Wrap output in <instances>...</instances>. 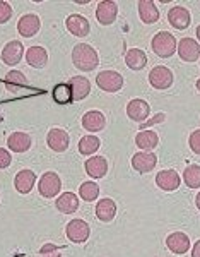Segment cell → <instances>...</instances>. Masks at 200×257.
Segmentation results:
<instances>
[{"label":"cell","instance_id":"6da1fadb","mask_svg":"<svg viewBox=\"0 0 200 257\" xmlns=\"http://www.w3.org/2000/svg\"><path fill=\"white\" fill-rule=\"evenodd\" d=\"M72 62L77 69L84 70V72H91L98 67L99 57L98 52L87 43H79L72 50Z\"/></svg>","mask_w":200,"mask_h":257},{"label":"cell","instance_id":"7a4b0ae2","mask_svg":"<svg viewBox=\"0 0 200 257\" xmlns=\"http://www.w3.org/2000/svg\"><path fill=\"white\" fill-rule=\"evenodd\" d=\"M151 47L156 55L162 57V59H168V57H171L176 52V38L168 31H159L154 35Z\"/></svg>","mask_w":200,"mask_h":257},{"label":"cell","instance_id":"3957f363","mask_svg":"<svg viewBox=\"0 0 200 257\" xmlns=\"http://www.w3.org/2000/svg\"><path fill=\"white\" fill-rule=\"evenodd\" d=\"M96 84L99 86V89H103L105 93H116L122 89L123 86V77L115 70H103L96 77Z\"/></svg>","mask_w":200,"mask_h":257},{"label":"cell","instance_id":"277c9868","mask_svg":"<svg viewBox=\"0 0 200 257\" xmlns=\"http://www.w3.org/2000/svg\"><path fill=\"white\" fill-rule=\"evenodd\" d=\"M62 189V180L55 172H47L43 173L38 182V190L43 197H55Z\"/></svg>","mask_w":200,"mask_h":257},{"label":"cell","instance_id":"5b68a950","mask_svg":"<svg viewBox=\"0 0 200 257\" xmlns=\"http://www.w3.org/2000/svg\"><path fill=\"white\" fill-rule=\"evenodd\" d=\"M67 238L74 243H84L91 235V228L84 219H72L65 228Z\"/></svg>","mask_w":200,"mask_h":257},{"label":"cell","instance_id":"8992f818","mask_svg":"<svg viewBox=\"0 0 200 257\" xmlns=\"http://www.w3.org/2000/svg\"><path fill=\"white\" fill-rule=\"evenodd\" d=\"M173 72L164 65H157L149 72V82H151L152 88L156 89H168L173 86Z\"/></svg>","mask_w":200,"mask_h":257},{"label":"cell","instance_id":"52a82bcc","mask_svg":"<svg viewBox=\"0 0 200 257\" xmlns=\"http://www.w3.org/2000/svg\"><path fill=\"white\" fill-rule=\"evenodd\" d=\"M116 16H118V6L111 0H105V2L98 4V9H96V19L103 26H110L115 23Z\"/></svg>","mask_w":200,"mask_h":257},{"label":"cell","instance_id":"ba28073f","mask_svg":"<svg viewBox=\"0 0 200 257\" xmlns=\"http://www.w3.org/2000/svg\"><path fill=\"white\" fill-rule=\"evenodd\" d=\"M156 165H157V156L154 153L140 151L132 156V168L137 170L139 173L151 172V170L156 168Z\"/></svg>","mask_w":200,"mask_h":257},{"label":"cell","instance_id":"9c48e42d","mask_svg":"<svg viewBox=\"0 0 200 257\" xmlns=\"http://www.w3.org/2000/svg\"><path fill=\"white\" fill-rule=\"evenodd\" d=\"M65 26H67V30L72 33L74 36H77V38H86V36L89 35V31H91L89 21H87L84 16H81V14L69 16L67 21H65Z\"/></svg>","mask_w":200,"mask_h":257},{"label":"cell","instance_id":"30bf717a","mask_svg":"<svg viewBox=\"0 0 200 257\" xmlns=\"http://www.w3.org/2000/svg\"><path fill=\"white\" fill-rule=\"evenodd\" d=\"M41 28V21L36 14H26L18 21V31L23 38H33Z\"/></svg>","mask_w":200,"mask_h":257},{"label":"cell","instance_id":"8fae6325","mask_svg":"<svg viewBox=\"0 0 200 257\" xmlns=\"http://www.w3.org/2000/svg\"><path fill=\"white\" fill-rule=\"evenodd\" d=\"M47 143L50 149H53L55 153H64L67 151V148H69L70 138L64 128H52L47 136Z\"/></svg>","mask_w":200,"mask_h":257},{"label":"cell","instance_id":"7c38bea8","mask_svg":"<svg viewBox=\"0 0 200 257\" xmlns=\"http://www.w3.org/2000/svg\"><path fill=\"white\" fill-rule=\"evenodd\" d=\"M23 53H24V48H23V43H21V41H18V40L9 41V43H7L2 50L4 64L18 65L19 62L23 60Z\"/></svg>","mask_w":200,"mask_h":257},{"label":"cell","instance_id":"4fadbf2b","mask_svg":"<svg viewBox=\"0 0 200 257\" xmlns=\"http://www.w3.org/2000/svg\"><path fill=\"white\" fill-rule=\"evenodd\" d=\"M190 19H191L190 11L181 6L171 7V9L168 11V23L171 24L173 28H176V30H185V28H188Z\"/></svg>","mask_w":200,"mask_h":257},{"label":"cell","instance_id":"5bb4252c","mask_svg":"<svg viewBox=\"0 0 200 257\" xmlns=\"http://www.w3.org/2000/svg\"><path fill=\"white\" fill-rule=\"evenodd\" d=\"M178 55L185 62H195L200 57V45L191 38H183L178 43Z\"/></svg>","mask_w":200,"mask_h":257},{"label":"cell","instance_id":"9a60e30c","mask_svg":"<svg viewBox=\"0 0 200 257\" xmlns=\"http://www.w3.org/2000/svg\"><path fill=\"white\" fill-rule=\"evenodd\" d=\"M180 175H178L174 170H162L156 175V184L157 187L166 190V192H171L180 187Z\"/></svg>","mask_w":200,"mask_h":257},{"label":"cell","instance_id":"2e32d148","mask_svg":"<svg viewBox=\"0 0 200 257\" xmlns=\"http://www.w3.org/2000/svg\"><path fill=\"white\" fill-rule=\"evenodd\" d=\"M149 111H151L149 103L140 98L132 99V101H128V105H127V115L132 120H137V122H144V120L149 117Z\"/></svg>","mask_w":200,"mask_h":257},{"label":"cell","instance_id":"e0dca14e","mask_svg":"<svg viewBox=\"0 0 200 257\" xmlns=\"http://www.w3.org/2000/svg\"><path fill=\"white\" fill-rule=\"evenodd\" d=\"M86 173L91 178H103L108 172V161L105 156H91L86 161Z\"/></svg>","mask_w":200,"mask_h":257},{"label":"cell","instance_id":"ac0fdd59","mask_svg":"<svg viewBox=\"0 0 200 257\" xmlns=\"http://www.w3.org/2000/svg\"><path fill=\"white\" fill-rule=\"evenodd\" d=\"M166 245L173 254H186V250L190 248V238L181 231H174L166 238Z\"/></svg>","mask_w":200,"mask_h":257},{"label":"cell","instance_id":"d6986e66","mask_svg":"<svg viewBox=\"0 0 200 257\" xmlns=\"http://www.w3.org/2000/svg\"><path fill=\"white\" fill-rule=\"evenodd\" d=\"M106 125V118L101 111L98 110H91L82 117V127L86 128L87 132H99L103 131Z\"/></svg>","mask_w":200,"mask_h":257},{"label":"cell","instance_id":"ffe728a7","mask_svg":"<svg viewBox=\"0 0 200 257\" xmlns=\"http://www.w3.org/2000/svg\"><path fill=\"white\" fill-rule=\"evenodd\" d=\"M36 184V173L33 170H21L14 178V185L21 194H29Z\"/></svg>","mask_w":200,"mask_h":257},{"label":"cell","instance_id":"44dd1931","mask_svg":"<svg viewBox=\"0 0 200 257\" xmlns=\"http://www.w3.org/2000/svg\"><path fill=\"white\" fill-rule=\"evenodd\" d=\"M69 86L72 89V98L74 101H81L84 99L87 94L91 93V82L84 76H76L69 81Z\"/></svg>","mask_w":200,"mask_h":257},{"label":"cell","instance_id":"7402d4cb","mask_svg":"<svg viewBox=\"0 0 200 257\" xmlns=\"http://www.w3.org/2000/svg\"><path fill=\"white\" fill-rule=\"evenodd\" d=\"M116 214V202L110 197H103L101 201L96 204V216L99 221L108 223L115 218Z\"/></svg>","mask_w":200,"mask_h":257},{"label":"cell","instance_id":"603a6c76","mask_svg":"<svg viewBox=\"0 0 200 257\" xmlns=\"http://www.w3.org/2000/svg\"><path fill=\"white\" fill-rule=\"evenodd\" d=\"M7 146L14 153H26L31 148V136L26 132H12L7 139Z\"/></svg>","mask_w":200,"mask_h":257},{"label":"cell","instance_id":"cb8c5ba5","mask_svg":"<svg viewBox=\"0 0 200 257\" xmlns=\"http://www.w3.org/2000/svg\"><path fill=\"white\" fill-rule=\"evenodd\" d=\"M139 16L145 24H154L159 21V11L152 0H140L139 2Z\"/></svg>","mask_w":200,"mask_h":257},{"label":"cell","instance_id":"d4e9b609","mask_svg":"<svg viewBox=\"0 0 200 257\" xmlns=\"http://www.w3.org/2000/svg\"><path fill=\"white\" fill-rule=\"evenodd\" d=\"M57 209L64 214H72L79 209V199L74 192H64L55 202Z\"/></svg>","mask_w":200,"mask_h":257},{"label":"cell","instance_id":"484cf974","mask_svg":"<svg viewBox=\"0 0 200 257\" xmlns=\"http://www.w3.org/2000/svg\"><path fill=\"white\" fill-rule=\"evenodd\" d=\"M125 64L132 70H140L147 64V55H145V52L140 48H130L127 52V55H125Z\"/></svg>","mask_w":200,"mask_h":257},{"label":"cell","instance_id":"4316f807","mask_svg":"<svg viewBox=\"0 0 200 257\" xmlns=\"http://www.w3.org/2000/svg\"><path fill=\"white\" fill-rule=\"evenodd\" d=\"M135 144L142 151H151V149H156L159 146V136L152 131H140L135 136Z\"/></svg>","mask_w":200,"mask_h":257},{"label":"cell","instance_id":"83f0119b","mask_svg":"<svg viewBox=\"0 0 200 257\" xmlns=\"http://www.w3.org/2000/svg\"><path fill=\"white\" fill-rule=\"evenodd\" d=\"M26 62L35 69H43L48 62V53L43 47H31L26 52Z\"/></svg>","mask_w":200,"mask_h":257},{"label":"cell","instance_id":"f1b7e54d","mask_svg":"<svg viewBox=\"0 0 200 257\" xmlns=\"http://www.w3.org/2000/svg\"><path fill=\"white\" fill-rule=\"evenodd\" d=\"M28 79L21 70H11L6 76V88L11 91V93H19V91L28 88Z\"/></svg>","mask_w":200,"mask_h":257},{"label":"cell","instance_id":"f546056e","mask_svg":"<svg viewBox=\"0 0 200 257\" xmlns=\"http://www.w3.org/2000/svg\"><path fill=\"white\" fill-rule=\"evenodd\" d=\"M53 99L58 103V105H69L70 101H74L72 98V89H70L69 82H60L53 88Z\"/></svg>","mask_w":200,"mask_h":257},{"label":"cell","instance_id":"4dcf8cb0","mask_svg":"<svg viewBox=\"0 0 200 257\" xmlns=\"http://www.w3.org/2000/svg\"><path fill=\"white\" fill-rule=\"evenodd\" d=\"M99 139L96 136H84L81 141H79V153L84 156H91L94 155L99 149Z\"/></svg>","mask_w":200,"mask_h":257},{"label":"cell","instance_id":"1f68e13d","mask_svg":"<svg viewBox=\"0 0 200 257\" xmlns=\"http://www.w3.org/2000/svg\"><path fill=\"white\" fill-rule=\"evenodd\" d=\"M183 180L186 187L190 189H200V167L198 165H190L183 172Z\"/></svg>","mask_w":200,"mask_h":257},{"label":"cell","instance_id":"d6a6232c","mask_svg":"<svg viewBox=\"0 0 200 257\" xmlns=\"http://www.w3.org/2000/svg\"><path fill=\"white\" fill-rule=\"evenodd\" d=\"M79 194H81V197L84 199V201L93 202L99 196V187L94 182H84V184L81 185V189H79Z\"/></svg>","mask_w":200,"mask_h":257},{"label":"cell","instance_id":"836d02e7","mask_svg":"<svg viewBox=\"0 0 200 257\" xmlns=\"http://www.w3.org/2000/svg\"><path fill=\"white\" fill-rule=\"evenodd\" d=\"M62 248L55 245V243H45L40 248V257H60Z\"/></svg>","mask_w":200,"mask_h":257},{"label":"cell","instance_id":"e575fe53","mask_svg":"<svg viewBox=\"0 0 200 257\" xmlns=\"http://www.w3.org/2000/svg\"><path fill=\"white\" fill-rule=\"evenodd\" d=\"M12 18V7L7 2L0 0V24H6Z\"/></svg>","mask_w":200,"mask_h":257},{"label":"cell","instance_id":"d590c367","mask_svg":"<svg viewBox=\"0 0 200 257\" xmlns=\"http://www.w3.org/2000/svg\"><path fill=\"white\" fill-rule=\"evenodd\" d=\"M188 144H190V149L195 153V155H200V128H197V131H193L190 134Z\"/></svg>","mask_w":200,"mask_h":257},{"label":"cell","instance_id":"8d00e7d4","mask_svg":"<svg viewBox=\"0 0 200 257\" xmlns=\"http://www.w3.org/2000/svg\"><path fill=\"white\" fill-rule=\"evenodd\" d=\"M12 163V156L6 148H0V168H7Z\"/></svg>","mask_w":200,"mask_h":257},{"label":"cell","instance_id":"74e56055","mask_svg":"<svg viewBox=\"0 0 200 257\" xmlns=\"http://www.w3.org/2000/svg\"><path fill=\"white\" fill-rule=\"evenodd\" d=\"M191 257H200V240H197L193 248H191Z\"/></svg>","mask_w":200,"mask_h":257},{"label":"cell","instance_id":"f35d334b","mask_svg":"<svg viewBox=\"0 0 200 257\" xmlns=\"http://www.w3.org/2000/svg\"><path fill=\"white\" fill-rule=\"evenodd\" d=\"M195 204H197V208L200 209V192L197 194V197H195Z\"/></svg>","mask_w":200,"mask_h":257},{"label":"cell","instance_id":"ab89813d","mask_svg":"<svg viewBox=\"0 0 200 257\" xmlns=\"http://www.w3.org/2000/svg\"><path fill=\"white\" fill-rule=\"evenodd\" d=\"M197 38H198V41H200V24H198V28H197Z\"/></svg>","mask_w":200,"mask_h":257},{"label":"cell","instance_id":"60d3db41","mask_svg":"<svg viewBox=\"0 0 200 257\" xmlns=\"http://www.w3.org/2000/svg\"><path fill=\"white\" fill-rule=\"evenodd\" d=\"M197 89H198V91H200V79H198V81H197Z\"/></svg>","mask_w":200,"mask_h":257}]
</instances>
